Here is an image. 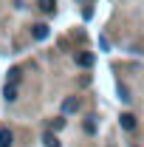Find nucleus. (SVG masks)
Segmentation results:
<instances>
[{
    "label": "nucleus",
    "instance_id": "nucleus-1",
    "mask_svg": "<svg viewBox=\"0 0 144 147\" xmlns=\"http://www.w3.org/2000/svg\"><path fill=\"white\" fill-rule=\"evenodd\" d=\"M73 110H79V99H76V96H68V99L62 102V113H73Z\"/></svg>",
    "mask_w": 144,
    "mask_h": 147
},
{
    "label": "nucleus",
    "instance_id": "nucleus-2",
    "mask_svg": "<svg viewBox=\"0 0 144 147\" xmlns=\"http://www.w3.org/2000/svg\"><path fill=\"white\" fill-rule=\"evenodd\" d=\"M119 119H122V127L124 130H136V116L133 113H122Z\"/></svg>",
    "mask_w": 144,
    "mask_h": 147
},
{
    "label": "nucleus",
    "instance_id": "nucleus-3",
    "mask_svg": "<svg viewBox=\"0 0 144 147\" xmlns=\"http://www.w3.org/2000/svg\"><path fill=\"white\" fill-rule=\"evenodd\" d=\"M76 65H82V68H90V65H93V54H85V51H82V54H76Z\"/></svg>",
    "mask_w": 144,
    "mask_h": 147
},
{
    "label": "nucleus",
    "instance_id": "nucleus-4",
    "mask_svg": "<svg viewBox=\"0 0 144 147\" xmlns=\"http://www.w3.org/2000/svg\"><path fill=\"white\" fill-rule=\"evenodd\" d=\"M14 144V136H11V130H0V147H11Z\"/></svg>",
    "mask_w": 144,
    "mask_h": 147
},
{
    "label": "nucleus",
    "instance_id": "nucleus-5",
    "mask_svg": "<svg viewBox=\"0 0 144 147\" xmlns=\"http://www.w3.org/2000/svg\"><path fill=\"white\" fill-rule=\"evenodd\" d=\"M34 37L37 40H45V37H48V26H45V23H37L34 26Z\"/></svg>",
    "mask_w": 144,
    "mask_h": 147
},
{
    "label": "nucleus",
    "instance_id": "nucleus-6",
    "mask_svg": "<svg viewBox=\"0 0 144 147\" xmlns=\"http://www.w3.org/2000/svg\"><path fill=\"white\" fill-rule=\"evenodd\" d=\"M3 96H6L9 102H14V99H17V85H11V82H9V85H6V91H3Z\"/></svg>",
    "mask_w": 144,
    "mask_h": 147
},
{
    "label": "nucleus",
    "instance_id": "nucleus-7",
    "mask_svg": "<svg viewBox=\"0 0 144 147\" xmlns=\"http://www.w3.org/2000/svg\"><path fill=\"white\" fill-rule=\"evenodd\" d=\"M42 142H45L48 147H59V144H57V139L51 136V133H45V136H42Z\"/></svg>",
    "mask_w": 144,
    "mask_h": 147
},
{
    "label": "nucleus",
    "instance_id": "nucleus-8",
    "mask_svg": "<svg viewBox=\"0 0 144 147\" xmlns=\"http://www.w3.org/2000/svg\"><path fill=\"white\" fill-rule=\"evenodd\" d=\"M40 6H42V9H45V11H48V14H51V11H54V0H40Z\"/></svg>",
    "mask_w": 144,
    "mask_h": 147
},
{
    "label": "nucleus",
    "instance_id": "nucleus-9",
    "mask_svg": "<svg viewBox=\"0 0 144 147\" xmlns=\"http://www.w3.org/2000/svg\"><path fill=\"white\" fill-rule=\"evenodd\" d=\"M133 51H136V54H144V37L139 40V42H133Z\"/></svg>",
    "mask_w": 144,
    "mask_h": 147
},
{
    "label": "nucleus",
    "instance_id": "nucleus-10",
    "mask_svg": "<svg viewBox=\"0 0 144 147\" xmlns=\"http://www.w3.org/2000/svg\"><path fill=\"white\" fill-rule=\"evenodd\" d=\"M119 93H122V102H130V93H127L124 85H119Z\"/></svg>",
    "mask_w": 144,
    "mask_h": 147
}]
</instances>
